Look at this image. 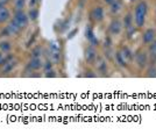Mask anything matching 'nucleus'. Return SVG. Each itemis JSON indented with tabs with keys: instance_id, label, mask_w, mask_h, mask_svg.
Here are the masks:
<instances>
[{
	"instance_id": "obj_25",
	"label": "nucleus",
	"mask_w": 156,
	"mask_h": 136,
	"mask_svg": "<svg viewBox=\"0 0 156 136\" xmlns=\"http://www.w3.org/2000/svg\"><path fill=\"white\" fill-rule=\"evenodd\" d=\"M105 59H112L114 58V52H113V50H112V48H105Z\"/></svg>"
},
{
	"instance_id": "obj_4",
	"label": "nucleus",
	"mask_w": 156,
	"mask_h": 136,
	"mask_svg": "<svg viewBox=\"0 0 156 136\" xmlns=\"http://www.w3.org/2000/svg\"><path fill=\"white\" fill-rule=\"evenodd\" d=\"M43 66V61L41 57H30L26 63V68L25 70L26 72L30 73V72H37L42 69Z\"/></svg>"
},
{
	"instance_id": "obj_21",
	"label": "nucleus",
	"mask_w": 156,
	"mask_h": 136,
	"mask_svg": "<svg viewBox=\"0 0 156 136\" xmlns=\"http://www.w3.org/2000/svg\"><path fill=\"white\" fill-rule=\"evenodd\" d=\"M27 5V0H13V11H22Z\"/></svg>"
},
{
	"instance_id": "obj_18",
	"label": "nucleus",
	"mask_w": 156,
	"mask_h": 136,
	"mask_svg": "<svg viewBox=\"0 0 156 136\" xmlns=\"http://www.w3.org/2000/svg\"><path fill=\"white\" fill-rule=\"evenodd\" d=\"M27 15H28V18H29V20H30L32 22L37 21V19H39V16H40L39 8H37V7H35V8H28Z\"/></svg>"
},
{
	"instance_id": "obj_24",
	"label": "nucleus",
	"mask_w": 156,
	"mask_h": 136,
	"mask_svg": "<svg viewBox=\"0 0 156 136\" xmlns=\"http://www.w3.org/2000/svg\"><path fill=\"white\" fill-rule=\"evenodd\" d=\"M12 35H11V33L8 30V28L6 26H4L1 29H0V37H2V39H6V37H11Z\"/></svg>"
},
{
	"instance_id": "obj_2",
	"label": "nucleus",
	"mask_w": 156,
	"mask_h": 136,
	"mask_svg": "<svg viewBox=\"0 0 156 136\" xmlns=\"http://www.w3.org/2000/svg\"><path fill=\"white\" fill-rule=\"evenodd\" d=\"M12 19L19 25L22 29H26L27 27L29 26V22L30 20L27 15V12H25V9L22 11H13L12 13Z\"/></svg>"
},
{
	"instance_id": "obj_13",
	"label": "nucleus",
	"mask_w": 156,
	"mask_h": 136,
	"mask_svg": "<svg viewBox=\"0 0 156 136\" xmlns=\"http://www.w3.org/2000/svg\"><path fill=\"white\" fill-rule=\"evenodd\" d=\"M6 27L8 28V30H9V33H11L12 36H18L20 33L23 30V29H22V28H21L13 19H11L8 22H7Z\"/></svg>"
},
{
	"instance_id": "obj_17",
	"label": "nucleus",
	"mask_w": 156,
	"mask_h": 136,
	"mask_svg": "<svg viewBox=\"0 0 156 136\" xmlns=\"http://www.w3.org/2000/svg\"><path fill=\"white\" fill-rule=\"evenodd\" d=\"M121 54H122V56H124L125 58H126V61L129 63V62H132L133 59H134V52L130 50V48H128V47H122L121 48Z\"/></svg>"
},
{
	"instance_id": "obj_12",
	"label": "nucleus",
	"mask_w": 156,
	"mask_h": 136,
	"mask_svg": "<svg viewBox=\"0 0 156 136\" xmlns=\"http://www.w3.org/2000/svg\"><path fill=\"white\" fill-rule=\"evenodd\" d=\"M85 37L89 40L90 44L94 45V47L99 44V41H98V39L94 36V32H93V28H92L91 25H87L86 28H85Z\"/></svg>"
},
{
	"instance_id": "obj_28",
	"label": "nucleus",
	"mask_w": 156,
	"mask_h": 136,
	"mask_svg": "<svg viewBox=\"0 0 156 136\" xmlns=\"http://www.w3.org/2000/svg\"><path fill=\"white\" fill-rule=\"evenodd\" d=\"M27 4H28V7H29V8H35V7L39 6L40 0H28Z\"/></svg>"
},
{
	"instance_id": "obj_32",
	"label": "nucleus",
	"mask_w": 156,
	"mask_h": 136,
	"mask_svg": "<svg viewBox=\"0 0 156 136\" xmlns=\"http://www.w3.org/2000/svg\"><path fill=\"white\" fill-rule=\"evenodd\" d=\"M76 33H77V29H73V30H72V32L70 33V34H69V35H68V39H71V37H73V36H75V34H76Z\"/></svg>"
},
{
	"instance_id": "obj_20",
	"label": "nucleus",
	"mask_w": 156,
	"mask_h": 136,
	"mask_svg": "<svg viewBox=\"0 0 156 136\" xmlns=\"http://www.w3.org/2000/svg\"><path fill=\"white\" fill-rule=\"evenodd\" d=\"M44 54V49L42 45H35L30 49V57H42Z\"/></svg>"
},
{
	"instance_id": "obj_35",
	"label": "nucleus",
	"mask_w": 156,
	"mask_h": 136,
	"mask_svg": "<svg viewBox=\"0 0 156 136\" xmlns=\"http://www.w3.org/2000/svg\"><path fill=\"white\" fill-rule=\"evenodd\" d=\"M129 1H135V0H129Z\"/></svg>"
},
{
	"instance_id": "obj_8",
	"label": "nucleus",
	"mask_w": 156,
	"mask_h": 136,
	"mask_svg": "<svg viewBox=\"0 0 156 136\" xmlns=\"http://www.w3.org/2000/svg\"><path fill=\"white\" fill-rule=\"evenodd\" d=\"M122 30V22L118 19H113L108 25V33L112 36H117Z\"/></svg>"
},
{
	"instance_id": "obj_1",
	"label": "nucleus",
	"mask_w": 156,
	"mask_h": 136,
	"mask_svg": "<svg viewBox=\"0 0 156 136\" xmlns=\"http://www.w3.org/2000/svg\"><path fill=\"white\" fill-rule=\"evenodd\" d=\"M147 13H148V6L144 1H140L136 5L135 9H134V22H135V26L141 28L144 26V22H146V18H147Z\"/></svg>"
},
{
	"instance_id": "obj_10",
	"label": "nucleus",
	"mask_w": 156,
	"mask_h": 136,
	"mask_svg": "<svg viewBox=\"0 0 156 136\" xmlns=\"http://www.w3.org/2000/svg\"><path fill=\"white\" fill-rule=\"evenodd\" d=\"M16 65H18V61L14 58L12 59L11 62H8L6 64L1 65L0 66V75L1 76H7V75H9L11 72H13V70L16 68Z\"/></svg>"
},
{
	"instance_id": "obj_3",
	"label": "nucleus",
	"mask_w": 156,
	"mask_h": 136,
	"mask_svg": "<svg viewBox=\"0 0 156 136\" xmlns=\"http://www.w3.org/2000/svg\"><path fill=\"white\" fill-rule=\"evenodd\" d=\"M135 64L137 65L139 69H144L147 65H148V62H149V55L148 52L142 50V49H139L135 54H134V59Z\"/></svg>"
},
{
	"instance_id": "obj_11",
	"label": "nucleus",
	"mask_w": 156,
	"mask_h": 136,
	"mask_svg": "<svg viewBox=\"0 0 156 136\" xmlns=\"http://www.w3.org/2000/svg\"><path fill=\"white\" fill-rule=\"evenodd\" d=\"M156 40V30L153 28L146 29L142 34V42L144 44H150L151 42H154Z\"/></svg>"
},
{
	"instance_id": "obj_31",
	"label": "nucleus",
	"mask_w": 156,
	"mask_h": 136,
	"mask_svg": "<svg viewBox=\"0 0 156 136\" xmlns=\"http://www.w3.org/2000/svg\"><path fill=\"white\" fill-rule=\"evenodd\" d=\"M12 0H0V7H5L7 6Z\"/></svg>"
},
{
	"instance_id": "obj_14",
	"label": "nucleus",
	"mask_w": 156,
	"mask_h": 136,
	"mask_svg": "<svg viewBox=\"0 0 156 136\" xmlns=\"http://www.w3.org/2000/svg\"><path fill=\"white\" fill-rule=\"evenodd\" d=\"M12 19V12L7 6L0 7V25H5Z\"/></svg>"
},
{
	"instance_id": "obj_26",
	"label": "nucleus",
	"mask_w": 156,
	"mask_h": 136,
	"mask_svg": "<svg viewBox=\"0 0 156 136\" xmlns=\"http://www.w3.org/2000/svg\"><path fill=\"white\" fill-rule=\"evenodd\" d=\"M147 77H153V78H156V66L155 65H153V66H150L149 69H148V71H147V75H146Z\"/></svg>"
},
{
	"instance_id": "obj_23",
	"label": "nucleus",
	"mask_w": 156,
	"mask_h": 136,
	"mask_svg": "<svg viewBox=\"0 0 156 136\" xmlns=\"http://www.w3.org/2000/svg\"><path fill=\"white\" fill-rule=\"evenodd\" d=\"M149 55L151 59H156V40L149 44Z\"/></svg>"
},
{
	"instance_id": "obj_9",
	"label": "nucleus",
	"mask_w": 156,
	"mask_h": 136,
	"mask_svg": "<svg viewBox=\"0 0 156 136\" xmlns=\"http://www.w3.org/2000/svg\"><path fill=\"white\" fill-rule=\"evenodd\" d=\"M122 27H125V30L128 33V37H130L132 33H134V18L130 13H128L124 18Z\"/></svg>"
},
{
	"instance_id": "obj_7",
	"label": "nucleus",
	"mask_w": 156,
	"mask_h": 136,
	"mask_svg": "<svg viewBox=\"0 0 156 136\" xmlns=\"http://www.w3.org/2000/svg\"><path fill=\"white\" fill-rule=\"evenodd\" d=\"M105 18V11L101 6H96L93 7L90 12V20L96 22V23H99L101 22Z\"/></svg>"
},
{
	"instance_id": "obj_29",
	"label": "nucleus",
	"mask_w": 156,
	"mask_h": 136,
	"mask_svg": "<svg viewBox=\"0 0 156 136\" xmlns=\"http://www.w3.org/2000/svg\"><path fill=\"white\" fill-rule=\"evenodd\" d=\"M104 48H112V40H111V37H107V39H105V41H104Z\"/></svg>"
},
{
	"instance_id": "obj_33",
	"label": "nucleus",
	"mask_w": 156,
	"mask_h": 136,
	"mask_svg": "<svg viewBox=\"0 0 156 136\" xmlns=\"http://www.w3.org/2000/svg\"><path fill=\"white\" fill-rule=\"evenodd\" d=\"M103 1H104L106 5H111V4H112V2L114 1V0H103Z\"/></svg>"
},
{
	"instance_id": "obj_22",
	"label": "nucleus",
	"mask_w": 156,
	"mask_h": 136,
	"mask_svg": "<svg viewBox=\"0 0 156 136\" xmlns=\"http://www.w3.org/2000/svg\"><path fill=\"white\" fill-rule=\"evenodd\" d=\"M54 69V63H52L50 59L46 58V61H43V66H42V71L43 73L47 71H49V70H51Z\"/></svg>"
},
{
	"instance_id": "obj_27",
	"label": "nucleus",
	"mask_w": 156,
	"mask_h": 136,
	"mask_svg": "<svg viewBox=\"0 0 156 136\" xmlns=\"http://www.w3.org/2000/svg\"><path fill=\"white\" fill-rule=\"evenodd\" d=\"M43 76H44L46 78H55V77H57V73L55 72L54 69H51V70H49V71L44 72Z\"/></svg>"
},
{
	"instance_id": "obj_15",
	"label": "nucleus",
	"mask_w": 156,
	"mask_h": 136,
	"mask_svg": "<svg viewBox=\"0 0 156 136\" xmlns=\"http://www.w3.org/2000/svg\"><path fill=\"white\" fill-rule=\"evenodd\" d=\"M12 48H13V43H12L9 40L4 39L0 41V51L2 52L4 55H5V54H8V52H11Z\"/></svg>"
},
{
	"instance_id": "obj_16",
	"label": "nucleus",
	"mask_w": 156,
	"mask_h": 136,
	"mask_svg": "<svg viewBox=\"0 0 156 136\" xmlns=\"http://www.w3.org/2000/svg\"><path fill=\"white\" fill-rule=\"evenodd\" d=\"M114 61H115V63H117L120 68H126V66L128 65V62H127V61H126V58L122 56L121 51L114 52Z\"/></svg>"
},
{
	"instance_id": "obj_5",
	"label": "nucleus",
	"mask_w": 156,
	"mask_h": 136,
	"mask_svg": "<svg viewBox=\"0 0 156 136\" xmlns=\"http://www.w3.org/2000/svg\"><path fill=\"white\" fill-rule=\"evenodd\" d=\"M98 51L96 49V47L92 44H89L84 50V59L87 64L90 65H94L96 61L98 58Z\"/></svg>"
},
{
	"instance_id": "obj_34",
	"label": "nucleus",
	"mask_w": 156,
	"mask_h": 136,
	"mask_svg": "<svg viewBox=\"0 0 156 136\" xmlns=\"http://www.w3.org/2000/svg\"><path fill=\"white\" fill-rule=\"evenodd\" d=\"M2 55H4V54H2V52L0 51V62H1V59H2V57H4V56H2Z\"/></svg>"
},
{
	"instance_id": "obj_19",
	"label": "nucleus",
	"mask_w": 156,
	"mask_h": 136,
	"mask_svg": "<svg viewBox=\"0 0 156 136\" xmlns=\"http://www.w3.org/2000/svg\"><path fill=\"white\" fill-rule=\"evenodd\" d=\"M121 8H122L121 1H120V0H114L110 5V12H111V14H113V15H117V14L121 11Z\"/></svg>"
},
{
	"instance_id": "obj_30",
	"label": "nucleus",
	"mask_w": 156,
	"mask_h": 136,
	"mask_svg": "<svg viewBox=\"0 0 156 136\" xmlns=\"http://www.w3.org/2000/svg\"><path fill=\"white\" fill-rule=\"evenodd\" d=\"M86 73H85L84 76L85 77H90V78H93V77H96L97 76V73H92L93 71H91V70H89V71H85Z\"/></svg>"
},
{
	"instance_id": "obj_6",
	"label": "nucleus",
	"mask_w": 156,
	"mask_h": 136,
	"mask_svg": "<svg viewBox=\"0 0 156 136\" xmlns=\"http://www.w3.org/2000/svg\"><path fill=\"white\" fill-rule=\"evenodd\" d=\"M94 65H96L97 75L103 76V77H105V76L107 75V72H108V65H107V61H106L104 57L98 56V58H97V61H96Z\"/></svg>"
}]
</instances>
